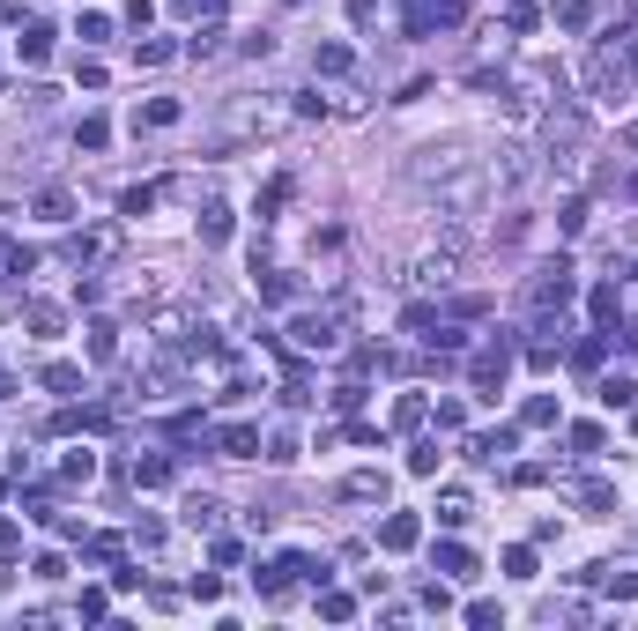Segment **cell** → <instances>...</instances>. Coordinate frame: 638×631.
Listing matches in <instances>:
<instances>
[{
    "instance_id": "cell-1",
    "label": "cell",
    "mask_w": 638,
    "mask_h": 631,
    "mask_svg": "<svg viewBox=\"0 0 638 631\" xmlns=\"http://www.w3.org/2000/svg\"><path fill=\"white\" fill-rule=\"evenodd\" d=\"M505 372H512V334H490L483 350L468 357V379H476V394L483 401H497V386H505Z\"/></svg>"
},
{
    "instance_id": "cell-2",
    "label": "cell",
    "mask_w": 638,
    "mask_h": 631,
    "mask_svg": "<svg viewBox=\"0 0 638 631\" xmlns=\"http://www.w3.org/2000/svg\"><path fill=\"white\" fill-rule=\"evenodd\" d=\"M460 16H468V0H409V8H401V30L431 37V30H460Z\"/></svg>"
},
{
    "instance_id": "cell-3",
    "label": "cell",
    "mask_w": 638,
    "mask_h": 631,
    "mask_svg": "<svg viewBox=\"0 0 638 631\" xmlns=\"http://www.w3.org/2000/svg\"><path fill=\"white\" fill-rule=\"evenodd\" d=\"M424 542V521H416V512H386V521H379V550H416Z\"/></svg>"
},
{
    "instance_id": "cell-4",
    "label": "cell",
    "mask_w": 638,
    "mask_h": 631,
    "mask_svg": "<svg viewBox=\"0 0 638 631\" xmlns=\"http://www.w3.org/2000/svg\"><path fill=\"white\" fill-rule=\"evenodd\" d=\"M215 446H223V461H253V453H260V424H223Z\"/></svg>"
},
{
    "instance_id": "cell-5",
    "label": "cell",
    "mask_w": 638,
    "mask_h": 631,
    "mask_svg": "<svg viewBox=\"0 0 638 631\" xmlns=\"http://www.w3.org/2000/svg\"><path fill=\"white\" fill-rule=\"evenodd\" d=\"M289 334H298V350H334V320H327V312H298Z\"/></svg>"
},
{
    "instance_id": "cell-6",
    "label": "cell",
    "mask_w": 638,
    "mask_h": 631,
    "mask_svg": "<svg viewBox=\"0 0 638 631\" xmlns=\"http://www.w3.org/2000/svg\"><path fill=\"white\" fill-rule=\"evenodd\" d=\"M512 446H519V431H512V424H505V431H476V438H468V453H476V461H505Z\"/></svg>"
},
{
    "instance_id": "cell-7",
    "label": "cell",
    "mask_w": 638,
    "mask_h": 631,
    "mask_svg": "<svg viewBox=\"0 0 638 631\" xmlns=\"http://www.w3.org/2000/svg\"><path fill=\"white\" fill-rule=\"evenodd\" d=\"M438 572L445 580H476V550L468 542H438Z\"/></svg>"
},
{
    "instance_id": "cell-8",
    "label": "cell",
    "mask_w": 638,
    "mask_h": 631,
    "mask_svg": "<svg viewBox=\"0 0 638 631\" xmlns=\"http://www.w3.org/2000/svg\"><path fill=\"white\" fill-rule=\"evenodd\" d=\"M587 312H594V327H616V312H623V290H616V282H594Z\"/></svg>"
},
{
    "instance_id": "cell-9",
    "label": "cell",
    "mask_w": 638,
    "mask_h": 631,
    "mask_svg": "<svg viewBox=\"0 0 638 631\" xmlns=\"http://www.w3.org/2000/svg\"><path fill=\"white\" fill-rule=\"evenodd\" d=\"M16 52H23V60H30V68H45V60H52V30H45V23H30Z\"/></svg>"
},
{
    "instance_id": "cell-10",
    "label": "cell",
    "mask_w": 638,
    "mask_h": 631,
    "mask_svg": "<svg viewBox=\"0 0 638 631\" xmlns=\"http://www.w3.org/2000/svg\"><path fill=\"white\" fill-rule=\"evenodd\" d=\"M424 416H431V401H424V394H401V401H393V431H416Z\"/></svg>"
},
{
    "instance_id": "cell-11",
    "label": "cell",
    "mask_w": 638,
    "mask_h": 631,
    "mask_svg": "<svg viewBox=\"0 0 638 631\" xmlns=\"http://www.w3.org/2000/svg\"><path fill=\"white\" fill-rule=\"evenodd\" d=\"M134 127H179V104H171V97H149V104L134 111Z\"/></svg>"
},
{
    "instance_id": "cell-12",
    "label": "cell",
    "mask_w": 638,
    "mask_h": 631,
    "mask_svg": "<svg viewBox=\"0 0 638 631\" xmlns=\"http://www.w3.org/2000/svg\"><path fill=\"white\" fill-rule=\"evenodd\" d=\"M587 16H594L587 0H549V23H557V30H587Z\"/></svg>"
},
{
    "instance_id": "cell-13",
    "label": "cell",
    "mask_w": 638,
    "mask_h": 631,
    "mask_svg": "<svg viewBox=\"0 0 638 631\" xmlns=\"http://www.w3.org/2000/svg\"><path fill=\"white\" fill-rule=\"evenodd\" d=\"M111 357H120V327H89V364H111Z\"/></svg>"
},
{
    "instance_id": "cell-14",
    "label": "cell",
    "mask_w": 638,
    "mask_h": 631,
    "mask_svg": "<svg viewBox=\"0 0 638 631\" xmlns=\"http://www.w3.org/2000/svg\"><path fill=\"white\" fill-rule=\"evenodd\" d=\"M156 201H163L156 186H127V194H120V216H127V223H141V216H149Z\"/></svg>"
},
{
    "instance_id": "cell-15",
    "label": "cell",
    "mask_w": 638,
    "mask_h": 631,
    "mask_svg": "<svg viewBox=\"0 0 638 631\" xmlns=\"http://www.w3.org/2000/svg\"><path fill=\"white\" fill-rule=\"evenodd\" d=\"M37 216H45V223H68V216H75L68 186H45V194H37Z\"/></svg>"
},
{
    "instance_id": "cell-16",
    "label": "cell",
    "mask_w": 638,
    "mask_h": 631,
    "mask_svg": "<svg viewBox=\"0 0 638 631\" xmlns=\"http://www.w3.org/2000/svg\"><path fill=\"white\" fill-rule=\"evenodd\" d=\"M134 483H141V490H163V483H171V461H163V453H149V461H134Z\"/></svg>"
},
{
    "instance_id": "cell-17",
    "label": "cell",
    "mask_w": 638,
    "mask_h": 631,
    "mask_svg": "<svg viewBox=\"0 0 638 631\" xmlns=\"http://www.w3.org/2000/svg\"><path fill=\"white\" fill-rule=\"evenodd\" d=\"M519 424H528V431H549V424H557V401H549V394H535L528 409H519Z\"/></svg>"
},
{
    "instance_id": "cell-18",
    "label": "cell",
    "mask_w": 638,
    "mask_h": 631,
    "mask_svg": "<svg viewBox=\"0 0 638 631\" xmlns=\"http://www.w3.org/2000/svg\"><path fill=\"white\" fill-rule=\"evenodd\" d=\"M350 68H357L350 45H319V75H350Z\"/></svg>"
},
{
    "instance_id": "cell-19",
    "label": "cell",
    "mask_w": 638,
    "mask_h": 631,
    "mask_svg": "<svg viewBox=\"0 0 638 631\" xmlns=\"http://www.w3.org/2000/svg\"><path fill=\"white\" fill-rule=\"evenodd\" d=\"M601 572V564H594ZM601 587L616 594V602H638V572H601Z\"/></svg>"
},
{
    "instance_id": "cell-20",
    "label": "cell",
    "mask_w": 638,
    "mask_h": 631,
    "mask_svg": "<svg viewBox=\"0 0 638 631\" xmlns=\"http://www.w3.org/2000/svg\"><path fill=\"white\" fill-rule=\"evenodd\" d=\"M631 394H638V386H631L623 372H616V379H601V409H631Z\"/></svg>"
},
{
    "instance_id": "cell-21",
    "label": "cell",
    "mask_w": 638,
    "mask_h": 631,
    "mask_svg": "<svg viewBox=\"0 0 638 631\" xmlns=\"http://www.w3.org/2000/svg\"><path fill=\"white\" fill-rule=\"evenodd\" d=\"M60 476H68V483H89V476H97V453H89V446H75V453H68V468H60Z\"/></svg>"
},
{
    "instance_id": "cell-22",
    "label": "cell",
    "mask_w": 638,
    "mask_h": 631,
    "mask_svg": "<svg viewBox=\"0 0 638 631\" xmlns=\"http://www.w3.org/2000/svg\"><path fill=\"white\" fill-rule=\"evenodd\" d=\"M505 580H535V550H528V542L505 550Z\"/></svg>"
},
{
    "instance_id": "cell-23",
    "label": "cell",
    "mask_w": 638,
    "mask_h": 631,
    "mask_svg": "<svg viewBox=\"0 0 638 631\" xmlns=\"http://www.w3.org/2000/svg\"><path fill=\"white\" fill-rule=\"evenodd\" d=\"M557 231H564V238H579V231H587V201H579V194L564 201V216H557Z\"/></svg>"
},
{
    "instance_id": "cell-24",
    "label": "cell",
    "mask_w": 638,
    "mask_h": 631,
    "mask_svg": "<svg viewBox=\"0 0 638 631\" xmlns=\"http://www.w3.org/2000/svg\"><path fill=\"white\" fill-rule=\"evenodd\" d=\"M535 23H542V16H535V8H528V0H512V8H505V30H512V37H528V30H535Z\"/></svg>"
},
{
    "instance_id": "cell-25",
    "label": "cell",
    "mask_w": 638,
    "mask_h": 631,
    "mask_svg": "<svg viewBox=\"0 0 638 631\" xmlns=\"http://www.w3.org/2000/svg\"><path fill=\"white\" fill-rule=\"evenodd\" d=\"M260 298H267V305H289V298H298V282H289V275H260Z\"/></svg>"
},
{
    "instance_id": "cell-26",
    "label": "cell",
    "mask_w": 638,
    "mask_h": 631,
    "mask_svg": "<svg viewBox=\"0 0 638 631\" xmlns=\"http://www.w3.org/2000/svg\"><path fill=\"white\" fill-rule=\"evenodd\" d=\"M201 238H208V246L230 238V208H208V216H201Z\"/></svg>"
},
{
    "instance_id": "cell-27",
    "label": "cell",
    "mask_w": 638,
    "mask_h": 631,
    "mask_svg": "<svg viewBox=\"0 0 638 631\" xmlns=\"http://www.w3.org/2000/svg\"><path fill=\"white\" fill-rule=\"evenodd\" d=\"M45 386H52V394H75L82 372H75V364H45Z\"/></svg>"
},
{
    "instance_id": "cell-28",
    "label": "cell",
    "mask_w": 638,
    "mask_h": 631,
    "mask_svg": "<svg viewBox=\"0 0 638 631\" xmlns=\"http://www.w3.org/2000/svg\"><path fill=\"white\" fill-rule=\"evenodd\" d=\"M75 30H82V45H97V37H111V16H104V8H89Z\"/></svg>"
},
{
    "instance_id": "cell-29",
    "label": "cell",
    "mask_w": 638,
    "mask_h": 631,
    "mask_svg": "<svg viewBox=\"0 0 638 631\" xmlns=\"http://www.w3.org/2000/svg\"><path fill=\"white\" fill-rule=\"evenodd\" d=\"M282 201H289V179H267V186H260V223H267Z\"/></svg>"
},
{
    "instance_id": "cell-30",
    "label": "cell",
    "mask_w": 638,
    "mask_h": 631,
    "mask_svg": "<svg viewBox=\"0 0 638 631\" xmlns=\"http://www.w3.org/2000/svg\"><path fill=\"white\" fill-rule=\"evenodd\" d=\"M468 624H476V631H497L505 609H497V602H468Z\"/></svg>"
},
{
    "instance_id": "cell-31",
    "label": "cell",
    "mask_w": 638,
    "mask_h": 631,
    "mask_svg": "<svg viewBox=\"0 0 638 631\" xmlns=\"http://www.w3.org/2000/svg\"><path fill=\"white\" fill-rule=\"evenodd\" d=\"M134 60H141V68H163V60H171V45H163V37H141V45H134Z\"/></svg>"
},
{
    "instance_id": "cell-32",
    "label": "cell",
    "mask_w": 638,
    "mask_h": 631,
    "mask_svg": "<svg viewBox=\"0 0 638 631\" xmlns=\"http://www.w3.org/2000/svg\"><path fill=\"white\" fill-rule=\"evenodd\" d=\"M571 453H601V424H571Z\"/></svg>"
},
{
    "instance_id": "cell-33",
    "label": "cell",
    "mask_w": 638,
    "mask_h": 631,
    "mask_svg": "<svg viewBox=\"0 0 638 631\" xmlns=\"http://www.w3.org/2000/svg\"><path fill=\"white\" fill-rule=\"evenodd\" d=\"M409 468H416V476H438V438H424V446L409 453Z\"/></svg>"
},
{
    "instance_id": "cell-34",
    "label": "cell",
    "mask_w": 638,
    "mask_h": 631,
    "mask_svg": "<svg viewBox=\"0 0 638 631\" xmlns=\"http://www.w3.org/2000/svg\"><path fill=\"white\" fill-rule=\"evenodd\" d=\"M579 505H587V512H609V505H616V490H609V483H587V490H579Z\"/></svg>"
},
{
    "instance_id": "cell-35",
    "label": "cell",
    "mask_w": 638,
    "mask_h": 631,
    "mask_svg": "<svg viewBox=\"0 0 638 631\" xmlns=\"http://www.w3.org/2000/svg\"><path fill=\"white\" fill-rule=\"evenodd\" d=\"M30 572H37V580H68V557H60V550H45Z\"/></svg>"
},
{
    "instance_id": "cell-36",
    "label": "cell",
    "mask_w": 638,
    "mask_h": 631,
    "mask_svg": "<svg viewBox=\"0 0 638 631\" xmlns=\"http://www.w3.org/2000/svg\"><path fill=\"white\" fill-rule=\"evenodd\" d=\"M75 142H82V149H104V142H111V127H104V120H82V127H75Z\"/></svg>"
},
{
    "instance_id": "cell-37",
    "label": "cell",
    "mask_w": 638,
    "mask_h": 631,
    "mask_svg": "<svg viewBox=\"0 0 638 631\" xmlns=\"http://www.w3.org/2000/svg\"><path fill=\"white\" fill-rule=\"evenodd\" d=\"M350 498H386V476H371V468H364V476H350Z\"/></svg>"
},
{
    "instance_id": "cell-38",
    "label": "cell",
    "mask_w": 638,
    "mask_h": 631,
    "mask_svg": "<svg viewBox=\"0 0 638 631\" xmlns=\"http://www.w3.org/2000/svg\"><path fill=\"white\" fill-rule=\"evenodd\" d=\"M30 327L37 334H60V305H30Z\"/></svg>"
},
{
    "instance_id": "cell-39",
    "label": "cell",
    "mask_w": 638,
    "mask_h": 631,
    "mask_svg": "<svg viewBox=\"0 0 638 631\" xmlns=\"http://www.w3.org/2000/svg\"><path fill=\"white\" fill-rule=\"evenodd\" d=\"M186 528H215V505L208 498H186Z\"/></svg>"
},
{
    "instance_id": "cell-40",
    "label": "cell",
    "mask_w": 638,
    "mask_h": 631,
    "mask_svg": "<svg viewBox=\"0 0 638 631\" xmlns=\"http://www.w3.org/2000/svg\"><path fill=\"white\" fill-rule=\"evenodd\" d=\"M89 557L97 564H120V535H89Z\"/></svg>"
},
{
    "instance_id": "cell-41",
    "label": "cell",
    "mask_w": 638,
    "mask_h": 631,
    "mask_svg": "<svg viewBox=\"0 0 638 631\" xmlns=\"http://www.w3.org/2000/svg\"><path fill=\"white\" fill-rule=\"evenodd\" d=\"M319 616H334V624H341V616H357V602H350V594H319Z\"/></svg>"
},
{
    "instance_id": "cell-42",
    "label": "cell",
    "mask_w": 638,
    "mask_h": 631,
    "mask_svg": "<svg viewBox=\"0 0 638 631\" xmlns=\"http://www.w3.org/2000/svg\"><path fill=\"white\" fill-rule=\"evenodd\" d=\"M16 550H23V535H16V521H0V564H8Z\"/></svg>"
},
{
    "instance_id": "cell-43",
    "label": "cell",
    "mask_w": 638,
    "mask_h": 631,
    "mask_svg": "<svg viewBox=\"0 0 638 631\" xmlns=\"http://www.w3.org/2000/svg\"><path fill=\"white\" fill-rule=\"evenodd\" d=\"M0 505H8V483H0Z\"/></svg>"
}]
</instances>
